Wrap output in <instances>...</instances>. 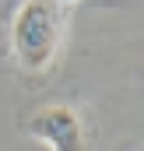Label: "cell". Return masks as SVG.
Here are the masks:
<instances>
[{"label": "cell", "mask_w": 144, "mask_h": 151, "mask_svg": "<svg viewBox=\"0 0 144 151\" xmlns=\"http://www.w3.org/2000/svg\"><path fill=\"white\" fill-rule=\"evenodd\" d=\"M63 42V7L56 0H21L11 14V56L21 70L42 74L53 67Z\"/></svg>", "instance_id": "obj_1"}, {"label": "cell", "mask_w": 144, "mask_h": 151, "mask_svg": "<svg viewBox=\"0 0 144 151\" xmlns=\"http://www.w3.org/2000/svg\"><path fill=\"white\" fill-rule=\"evenodd\" d=\"M25 130L42 141L49 151H88V137H84V123L74 106L67 102H49L28 116Z\"/></svg>", "instance_id": "obj_2"}, {"label": "cell", "mask_w": 144, "mask_h": 151, "mask_svg": "<svg viewBox=\"0 0 144 151\" xmlns=\"http://www.w3.org/2000/svg\"><path fill=\"white\" fill-rule=\"evenodd\" d=\"M56 4H60V7H67V4H77V0H56Z\"/></svg>", "instance_id": "obj_3"}]
</instances>
